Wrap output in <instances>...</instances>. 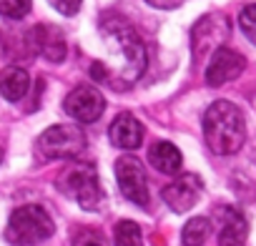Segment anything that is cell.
Returning <instances> with one entry per match:
<instances>
[{"instance_id": "7", "label": "cell", "mask_w": 256, "mask_h": 246, "mask_svg": "<svg viewBox=\"0 0 256 246\" xmlns=\"http://www.w3.org/2000/svg\"><path fill=\"white\" fill-rule=\"evenodd\" d=\"M231 28H228V20L224 16H204L196 26H194V33H191V48H194V58L201 60L206 58L208 53H214L216 48L224 46V40L228 38Z\"/></svg>"}, {"instance_id": "9", "label": "cell", "mask_w": 256, "mask_h": 246, "mask_svg": "<svg viewBox=\"0 0 256 246\" xmlns=\"http://www.w3.org/2000/svg\"><path fill=\"white\" fill-rule=\"evenodd\" d=\"M63 108L78 123H96L100 118V113L106 110V100H103V96L96 88L80 86V88H76V90L68 93Z\"/></svg>"}, {"instance_id": "8", "label": "cell", "mask_w": 256, "mask_h": 246, "mask_svg": "<svg viewBox=\"0 0 256 246\" xmlns=\"http://www.w3.org/2000/svg\"><path fill=\"white\" fill-rule=\"evenodd\" d=\"M244 68H246L244 56L236 53V50H231V48H224V46H221V48H216V50L211 53V60H208V66H206L204 78H206V83H208L211 88H218V86H224V83L238 78Z\"/></svg>"}, {"instance_id": "15", "label": "cell", "mask_w": 256, "mask_h": 246, "mask_svg": "<svg viewBox=\"0 0 256 246\" xmlns=\"http://www.w3.org/2000/svg\"><path fill=\"white\" fill-rule=\"evenodd\" d=\"M148 161H151V166H154L156 171H161V174H171V176H174V174L181 171L184 156H181V151H178L174 144H168V141H158V144L151 148Z\"/></svg>"}, {"instance_id": "6", "label": "cell", "mask_w": 256, "mask_h": 246, "mask_svg": "<svg viewBox=\"0 0 256 246\" xmlns=\"http://www.w3.org/2000/svg\"><path fill=\"white\" fill-rule=\"evenodd\" d=\"M116 178L120 194L134 201L136 206H148V181L141 158L136 156H120L116 161Z\"/></svg>"}, {"instance_id": "5", "label": "cell", "mask_w": 256, "mask_h": 246, "mask_svg": "<svg viewBox=\"0 0 256 246\" xmlns=\"http://www.w3.org/2000/svg\"><path fill=\"white\" fill-rule=\"evenodd\" d=\"M86 148V136L78 126H50L48 131L40 134V138L36 141V151L43 161H56V158H76L80 156Z\"/></svg>"}, {"instance_id": "12", "label": "cell", "mask_w": 256, "mask_h": 246, "mask_svg": "<svg viewBox=\"0 0 256 246\" xmlns=\"http://www.w3.org/2000/svg\"><path fill=\"white\" fill-rule=\"evenodd\" d=\"M108 136H110L113 146H118L123 151H136L144 141V126L131 113H118L108 128Z\"/></svg>"}, {"instance_id": "18", "label": "cell", "mask_w": 256, "mask_h": 246, "mask_svg": "<svg viewBox=\"0 0 256 246\" xmlns=\"http://www.w3.org/2000/svg\"><path fill=\"white\" fill-rule=\"evenodd\" d=\"M30 6L33 0H0V16L8 20H18L30 13Z\"/></svg>"}, {"instance_id": "3", "label": "cell", "mask_w": 256, "mask_h": 246, "mask_svg": "<svg viewBox=\"0 0 256 246\" xmlns=\"http://www.w3.org/2000/svg\"><path fill=\"white\" fill-rule=\"evenodd\" d=\"M56 186L63 196L73 198L76 204H80L88 211H96L103 204V188H100V181H98L93 164L70 158V164L60 171Z\"/></svg>"}, {"instance_id": "2", "label": "cell", "mask_w": 256, "mask_h": 246, "mask_svg": "<svg viewBox=\"0 0 256 246\" xmlns=\"http://www.w3.org/2000/svg\"><path fill=\"white\" fill-rule=\"evenodd\" d=\"M204 138L216 156H231L244 146L246 123L238 106L228 100H216L204 113Z\"/></svg>"}, {"instance_id": "23", "label": "cell", "mask_w": 256, "mask_h": 246, "mask_svg": "<svg viewBox=\"0 0 256 246\" xmlns=\"http://www.w3.org/2000/svg\"><path fill=\"white\" fill-rule=\"evenodd\" d=\"M0 161H3V148H0Z\"/></svg>"}, {"instance_id": "20", "label": "cell", "mask_w": 256, "mask_h": 246, "mask_svg": "<svg viewBox=\"0 0 256 246\" xmlns=\"http://www.w3.org/2000/svg\"><path fill=\"white\" fill-rule=\"evenodd\" d=\"M48 3L60 13V16H76L78 10H80V6H83V0H48Z\"/></svg>"}, {"instance_id": "11", "label": "cell", "mask_w": 256, "mask_h": 246, "mask_svg": "<svg viewBox=\"0 0 256 246\" xmlns=\"http://www.w3.org/2000/svg\"><path fill=\"white\" fill-rule=\"evenodd\" d=\"M30 46L36 53H40L43 58H48L50 63H60L66 58V40L63 33L53 26H36L28 36Z\"/></svg>"}, {"instance_id": "19", "label": "cell", "mask_w": 256, "mask_h": 246, "mask_svg": "<svg viewBox=\"0 0 256 246\" xmlns=\"http://www.w3.org/2000/svg\"><path fill=\"white\" fill-rule=\"evenodd\" d=\"M238 26H241L244 36L256 46V3H251V6H246V8L241 10V16H238Z\"/></svg>"}, {"instance_id": "17", "label": "cell", "mask_w": 256, "mask_h": 246, "mask_svg": "<svg viewBox=\"0 0 256 246\" xmlns=\"http://www.w3.org/2000/svg\"><path fill=\"white\" fill-rule=\"evenodd\" d=\"M113 241L116 246H144V234L136 221H118L113 228Z\"/></svg>"}, {"instance_id": "16", "label": "cell", "mask_w": 256, "mask_h": 246, "mask_svg": "<svg viewBox=\"0 0 256 246\" xmlns=\"http://www.w3.org/2000/svg\"><path fill=\"white\" fill-rule=\"evenodd\" d=\"M208 234H211V221L206 216H194L186 221V226L181 231V244L184 246H204Z\"/></svg>"}, {"instance_id": "1", "label": "cell", "mask_w": 256, "mask_h": 246, "mask_svg": "<svg viewBox=\"0 0 256 246\" xmlns=\"http://www.w3.org/2000/svg\"><path fill=\"white\" fill-rule=\"evenodd\" d=\"M103 38L110 58L96 60L90 66V76L98 83L110 86L113 90H126L131 88L146 70V48L144 40L136 36V30L118 20V18H106L103 20Z\"/></svg>"}, {"instance_id": "10", "label": "cell", "mask_w": 256, "mask_h": 246, "mask_svg": "<svg viewBox=\"0 0 256 246\" xmlns=\"http://www.w3.org/2000/svg\"><path fill=\"white\" fill-rule=\"evenodd\" d=\"M201 191H204V184H201V178L196 174H181L176 181H171L164 188V201H166V206L171 211L184 214V211L196 206Z\"/></svg>"}, {"instance_id": "4", "label": "cell", "mask_w": 256, "mask_h": 246, "mask_svg": "<svg viewBox=\"0 0 256 246\" xmlns=\"http://www.w3.org/2000/svg\"><path fill=\"white\" fill-rule=\"evenodd\" d=\"M53 231H56V224L50 214L38 204H26L10 214L8 226H6V238L13 246H36L50 238Z\"/></svg>"}, {"instance_id": "13", "label": "cell", "mask_w": 256, "mask_h": 246, "mask_svg": "<svg viewBox=\"0 0 256 246\" xmlns=\"http://www.w3.org/2000/svg\"><path fill=\"white\" fill-rule=\"evenodd\" d=\"M248 224L241 211L221 208V226H218V246H246Z\"/></svg>"}, {"instance_id": "22", "label": "cell", "mask_w": 256, "mask_h": 246, "mask_svg": "<svg viewBox=\"0 0 256 246\" xmlns=\"http://www.w3.org/2000/svg\"><path fill=\"white\" fill-rule=\"evenodd\" d=\"M78 246H103V241H98V238H96V236H90V238H86V241H83V244H80V241H78Z\"/></svg>"}, {"instance_id": "21", "label": "cell", "mask_w": 256, "mask_h": 246, "mask_svg": "<svg viewBox=\"0 0 256 246\" xmlns=\"http://www.w3.org/2000/svg\"><path fill=\"white\" fill-rule=\"evenodd\" d=\"M146 3L151 8H158V10H174V8H178L184 3V0H146Z\"/></svg>"}, {"instance_id": "14", "label": "cell", "mask_w": 256, "mask_h": 246, "mask_svg": "<svg viewBox=\"0 0 256 246\" xmlns=\"http://www.w3.org/2000/svg\"><path fill=\"white\" fill-rule=\"evenodd\" d=\"M30 88V76L23 70V68H6L3 73H0V93H3V98H8L10 103H18L26 98Z\"/></svg>"}]
</instances>
